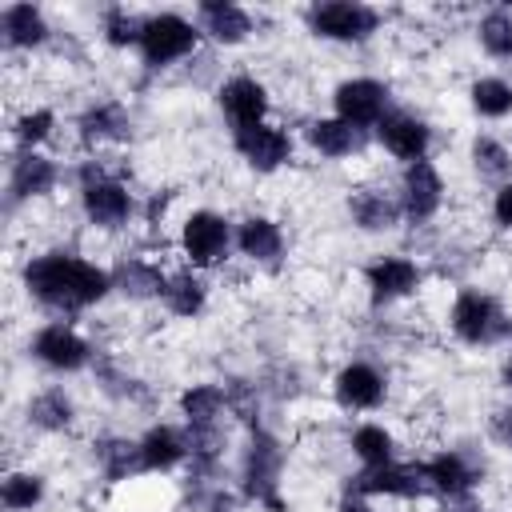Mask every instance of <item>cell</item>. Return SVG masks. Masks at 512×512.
Returning a JSON list of instances; mask_svg holds the SVG:
<instances>
[{
    "label": "cell",
    "instance_id": "1f68e13d",
    "mask_svg": "<svg viewBox=\"0 0 512 512\" xmlns=\"http://www.w3.org/2000/svg\"><path fill=\"white\" fill-rule=\"evenodd\" d=\"M92 376H96V388H100L108 400H116V404H144V400L152 396V388H148L132 368H124L112 352H96Z\"/></svg>",
    "mask_w": 512,
    "mask_h": 512
},
{
    "label": "cell",
    "instance_id": "4316f807",
    "mask_svg": "<svg viewBox=\"0 0 512 512\" xmlns=\"http://www.w3.org/2000/svg\"><path fill=\"white\" fill-rule=\"evenodd\" d=\"M52 24L40 4L32 0H12L0 8V44L4 52H40L52 44Z\"/></svg>",
    "mask_w": 512,
    "mask_h": 512
},
{
    "label": "cell",
    "instance_id": "2e32d148",
    "mask_svg": "<svg viewBox=\"0 0 512 512\" xmlns=\"http://www.w3.org/2000/svg\"><path fill=\"white\" fill-rule=\"evenodd\" d=\"M344 492L364 496V500H396V504H416L428 500V484L416 468V460H392V464H376V468H356L344 484Z\"/></svg>",
    "mask_w": 512,
    "mask_h": 512
},
{
    "label": "cell",
    "instance_id": "74e56055",
    "mask_svg": "<svg viewBox=\"0 0 512 512\" xmlns=\"http://www.w3.org/2000/svg\"><path fill=\"white\" fill-rule=\"evenodd\" d=\"M476 44L492 60H512V12L508 8H488L476 20Z\"/></svg>",
    "mask_w": 512,
    "mask_h": 512
},
{
    "label": "cell",
    "instance_id": "6da1fadb",
    "mask_svg": "<svg viewBox=\"0 0 512 512\" xmlns=\"http://www.w3.org/2000/svg\"><path fill=\"white\" fill-rule=\"evenodd\" d=\"M20 292L36 308L52 312V320H76L116 296V284L108 264L88 260L76 248H40L20 264Z\"/></svg>",
    "mask_w": 512,
    "mask_h": 512
},
{
    "label": "cell",
    "instance_id": "e0dca14e",
    "mask_svg": "<svg viewBox=\"0 0 512 512\" xmlns=\"http://www.w3.org/2000/svg\"><path fill=\"white\" fill-rule=\"evenodd\" d=\"M372 140L404 168V164H416V160H432L436 128H432L428 116H420V112H412V108H392V112L376 124Z\"/></svg>",
    "mask_w": 512,
    "mask_h": 512
},
{
    "label": "cell",
    "instance_id": "f35d334b",
    "mask_svg": "<svg viewBox=\"0 0 512 512\" xmlns=\"http://www.w3.org/2000/svg\"><path fill=\"white\" fill-rule=\"evenodd\" d=\"M484 432H488V440H492L500 452L512 456V396L488 408V416H484Z\"/></svg>",
    "mask_w": 512,
    "mask_h": 512
},
{
    "label": "cell",
    "instance_id": "60d3db41",
    "mask_svg": "<svg viewBox=\"0 0 512 512\" xmlns=\"http://www.w3.org/2000/svg\"><path fill=\"white\" fill-rule=\"evenodd\" d=\"M332 512H376V504H372V500H364V496L344 492V496L332 504Z\"/></svg>",
    "mask_w": 512,
    "mask_h": 512
},
{
    "label": "cell",
    "instance_id": "277c9868",
    "mask_svg": "<svg viewBox=\"0 0 512 512\" xmlns=\"http://www.w3.org/2000/svg\"><path fill=\"white\" fill-rule=\"evenodd\" d=\"M444 328L464 348H496L512 336V316L496 292L480 284H460L444 308Z\"/></svg>",
    "mask_w": 512,
    "mask_h": 512
},
{
    "label": "cell",
    "instance_id": "5bb4252c",
    "mask_svg": "<svg viewBox=\"0 0 512 512\" xmlns=\"http://www.w3.org/2000/svg\"><path fill=\"white\" fill-rule=\"evenodd\" d=\"M228 140H232V152L244 160V168L256 172V176H276L296 156L292 128L276 124V120H264V124H252V128H236V132H228Z\"/></svg>",
    "mask_w": 512,
    "mask_h": 512
},
{
    "label": "cell",
    "instance_id": "836d02e7",
    "mask_svg": "<svg viewBox=\"0 0 512 512\" xmlns=\"http://www.w3.org/2000/svg\"><path fill=\"white\" fill-rule=\"evenodd\" d=\"M468 168L492 188H500L504 180H512V144L500 140L496 132H476L468 140Z\"/></svg>",
    "mask_w": 512,
    "mask_h": 512
},
{
    "label": "cell",
    "instance_id": "ac0fdd59",
    "mask_svg": "<svg viewBox=\"0 0 512 512\" xmlns=\"http://www.w3.org/2000/svg\"><path fill=\"white\" fill-rule=\"evenodd\" d=\"M216 108H220L228 132L264 124V120H272V88L256 72H232L216 84Z\"/></svg>",
    "mask_w": 512,
    "mask_h": 512
},
{
    "label": "cell",
    "instance_id": "484cf974",
    "mask_svg": "<svg viewBox=\"0 0 512 512\" xmlns=\"http://www.w3.org/2000/svg\"><path fill=\"white\" fill-rule=\"evenodd\" d=\"M108 268H112L116 296H124L128 304H152V300H160L164 296V284H168V272H172L156 256H140V252H124Z\"/></svg>",
    "mask_w": 512,
    "mask_h": 512
},
{
    "label": "cell",
    "instance_id": "d6a6232c",
    "mask_svg": "<svg viewBox=\"0 0 512 512\" xmlns=\"http://www.w3.org/2000/svg\"><path fill=\"white\" fill-rule=\"evenodd\" d=\"M60 128V112L52 104H28L8 120V136L16 152H40Z\"/></svg>",
    "mask_w": 512,
    "mask_h": 512
},
{
    "label": "cell",
    "instance_id": "7c38bea8",
    "mask_svg": "<svg viewBox=\"0 0 512 512\" xmlns=\"http://www.w3.org/2000/svg\"><path fill=\"white\" fill-rule=\"evenodd\" d=\"M416 468H420L428 492H432L440 504H448V500H468V496H476V488L484 484V464H480L472 452H464V448H436V452L420 456Z\"/></svg>",
    "mask_w": 512,
    "mask_h": 512
},
{
    "label": "cell",
    "instance_id": "30bf717a",
    "mask_svg": "<svg viewBox=\"0 0 512 512\" xmlns=\"http://www.w3.org/2000/svg\"><path fill=\"white\" fill-rule=\"evenodd\" d=\"M328 392H332V404L340 412H380L388 404V392H392V380L388 372L368 360V356H348L332 380H328Z\"/></svg>",
    "mask_w": 512,
    "mask_h": 512
},
{
    "label": "cell",
    "instance_id": "cb8c5ba5",
    "mask_svg": "<svg viewBox=\"0 0 512 512\" xmlns=\"http://www.w3.org/2000/svg\"><path fill=\"white\" fill-rule=\"evenodd\" d=\"M192 20H196L200 36L216 48H240L256 32V16L244 4H232V0H200L192 8Z\"/></svg>",
    "mask_w": 512,
    "mask_h": 512
},
{
    "label": "cell",
    "instance_id": "e575fe53",
    "mask_svg": "<svg viewBox=\"0 0 512 512\" xmlns=\"http://www.w3.org/2000/svg\"><path fill=\"white\" fill-rule=\"evenodd\" d=\"M48 500V476L40 468H8L0 476V508L4 512H36Z\"/></svg>",
    "mask_w": 512,
    "mask_h": 512
},
{
    "label": "cell",
    "instance_id": "603a6c76",
    "mask_svg": "<svg viewBox=\"0 0 512 512\" xmlns=\"http://www.w3.org/2000/svg\"><path fill=\"white\" fill-rule=\"evenodd\" d=\"M24 428L40 436H68L80 424V404L64 384H44L24 396Z\"/></svg>",
    "mask_w": 512,
    "mask_h": 512
},
{
    "label": "cell",
    "instance_id": "ffe728a7",
    "mask_svg": "<svg viewBox=\"0 0 512 512\" xmlns=\"http://www.w3.org/2000/svg\"><path fill=\"white\" fill-rule=\"evenodd\" d=\"M72 128H76V140L88 148V152H96V148H112V144H128L132 136H136V120H132V108L124 104V100H92V104H84L80 112H76V120H72Z\"/></svg>",
    "mask_w": 512,
    "mask_h": 512
},
{
    "label": "cell",
    "instance_id": "83f0119b",
    "mask_svg": "<svg viewBox=\"0 0 512 512\" xmlns=\"http://www.w3.org/2000/svg\"><path fill=\"white\" fill-rule=\"evenodd\" d=\"M368 136H372V132H360V128H352L348 120H340V116H332V112H328V116H312V120L304 124V144H308V152L320 156V160H352V156L364 152Z\"/></svg>",
    "mask_w": 512,
    "mask_h": 512
},
{
    "label": "cell",
    "instance_id": "d590c367",
    "mask_svg": "<svg viewBox=\"0 0 512 512\" xmlns=\"http://www.w3.org/2000/svg\"><path fill=\"white\" fill-rule=\"evenodd\" d=\"M468 108L480 120H508L512 116V80L500 72H480L468 80Z\"/></svg>",
    "mask_w": 512,
    "mask_h": 512
},
{
    "label": "cell",
    "instance_id": "9c48e42d",
    "mask_svg": "<svg viewBox=\"0 0 512 512\" xmlns=\"http://www.w3.org/2000/svg\"><path fill=\"white\" fill-rule=\"evenodd\" d=\"M360 284L372 308H392L412 300L424 288V264L408 252H376L360 268Z\"/></svg>",
    "mask_w": 512,
    "mask_h": 512
},
{
    "label": "cell",
    "instance_id": "b9f144b4",
    "mask_svg": "<svg viewBox=\"0 0 512 512\" xmlns=\"http://www.w3.org/2000/svg\"><path fill=\"white\" fill-rule=\"evenodd\" d=\"M496 384L512 396V344L504 348V356H500V364H496Z\"/></svg>",
    "mask_w": 512,
    "mask_h": 512
},
{
    "label": "cell",
    "instance_id": "8fae6325",
    "mask_svg": "<svg viewBox=\"0 0 512 512\" xmlns=\"http://www.w3.org/2000/svg\"><path fill=\"white\" fill-rule=\"evenodd\" d=\"M328 104H332V116L348 120L360 132H376V124L396 108L392 84L380 76H344L328 92Z\"/></svg>",
    "mask_w": 512,
    "mask_h": 512
},
{
    "label": "cell",
    "instance_id": "ba28073f",
    "mask_svg": "<svg viewBox=\"0 0 512 512\" xmlns=\"http://www.w3.org/2000/svg\"><path fill=\"white\" fill-rule=\"evenodd\" d=\"M380 8L364 0H312L304 8V28L328 44H368L380 32Z\"/></svg>",
    "mask_w": 512,
    "mask_h": 512
},
{
    "label": "cell",
    "instance_id": "7bdbcfd3",
    "mask_svg": "<svg viewBox=\"0 0 512 512\" xmlns=\"http://www.w3.org/2000/svg\"><path fill=\"white\" fill-rule=\"evenodd\" d=\"M508 344H512V336H508Z\"/></svg>",
    "mask_w": 512,
    "mask_h": 512
},
{
    "label": "cell",
    "instance_id": "4fadbf2b",
    "mask_svg": "<svg viewBox=\"0 0 512 512\" xmlns=\"http://www.w3.org/2000/svg\"><path fill=\"white\" fill-rule=\"evenodd\" d=\"M396 200H400L404 224H412V228L432 224L444 212V204H448V180H444L440 164L436 160L404 164L400 180H396Z\"/></svg>",
    "mask_w": 512,
    "mask_h": 512
},
{
    "label": "cell",
    "instance_id": "52a82bcc",
    "mask_svg": "<svg viewBox=\"0 0 512 512\" xmlns=\"http://www.w3.org/2000/svg\"><path fill=\"white\" fill-rule=\"evenodd\" d=\"M200 40L204 36H200L192 16L168 12V8L164 12H144V32H140V48H136L140 68L144 72H168V68L192 60Z\"/></svg>",
    "mask_w": 512,
    "mask_h": 512
},
{
    "label": "cell",
    "instance_id": "8992f818",
    "mask_svg": "<svg viewBox=\"0 0 512 512\" xmlns=\"http://www.w3.org/2000/svg\"><path fill=\"white\" fill-rule=\"evenodd\" d=\"M96 344L72 324V320H44L28 332L24 340V356L32 364H40L52 376H76V372H92L96 364Z\"/></svg>",
    "mask_w": 512,
    "mask_h": 512
},
{
    "label": "cell",
    "instance_id": "d6986e66",
    "mask_svg": "<svg viewBox=\"0 0 512 512\" xmlns=\"http://www.w3.org/2000/svg\"><path fill=\"white\" fill-rule=\"evenodd\" d=\"M136 456H140V476H172L188 468L192 460V436L184 424L172 420H152L136 436Z\"/></svg>",
    "mask_w": 512,
    "mask_h": 512
},
{
    "label": "cell",
    "instance_id": "7402d4cb",
    "mask_svg": "<svg viewBox=\"0 0 512 512\" xmlns=\"http://www.w3.org/2000/svg\"><path fill=\"white\" fill-rule=\"evenodd\" d=\"M236 256L252 268H280L288 256V232L268 212H244L236 220Z\"/></svg>",
    "mask_w": 512,
    "mask_h": 512
},
{
    "label": "cell",
    "instance_id": "3957f363",
    "mask_svg": "<svg viewBox=\"0 0 512 512\" xmlns=\"http://www.w3.org/2000/svg\"><path fill=\"white\" fill-rule=\"evenodd\" d=\"M76 208L96 232H124L140 216V200L120 172L100 164L96 156L76 164Z\"/></svg>",
    "mask_w": 512,
    "mask_h": 512
},
{
    "label": "cell",
    "instance_id": "ab89813d",
    "mask_svg": "<svg viewBox=\"0 0 512 512\" xmlns=\"http://www.w3.org/2000/svg\"><path fill=\"white\" fill-rule=\"evenodd\" d=\"M488 216L500 232H512V180H504L500 188H492V200H488Z\"/></svg>",
    "mask_w": 512,
    "mask_h": 512
},
{
    "label": "cell",
    "instance_id": "5b68a950",
    "mask_svg": "<svg viewBox=\"0 0 512 512\" xmlns=\"http://www.w3.org/2000/svg\"><path fill=\"white\" fill-rule=\"evenodd\" d=\"M176 252L180 264L196 272H212L228 264V256L236 252V220L224 216L220 208H188L176 224Z\"/></svg>",
    "mask_w": 512,
    "mask_h": 512
},
{
    "label": "cell",
    "instance_id": "d4e9b609",
    "mask_svg": "<svg viewBox=\"0 0 512 512\" xmlns=\"http://www.w3.org/2000/svg\"><path fill=\"white\" fill-rule=\"evenodd\" d=\"M176 412L180 424L188 432H212V428H228V392L224 380H188L176 392Z\"/></svg>",
    "mask_w": 512,
    "mask_h": 512
},
{
    "label": "cell",
    "instance_id": "7a4b0ae2",
    "mask_svg": "<svg viewBox=\"0 0 512 512\" xmlns=\"http://www.w3.org/2000/svg\"><path fill=\"white\" fill-rule=\"evenodd\" d=\"M284 468H288L284 440L264 424L248 428L244 448L236 456V492H240V500L264 508V512H284Z\"/></svg>",
    "mask_w": 512,
    "mask_h": 512
},
{
    "label": "cell",
    "instance_id": "f1b7e54d",
    "mask_svg": "<svg viewBox=\"0 0 512 512\" xmlns=\"http://www.w3.org/2000/svg\"><path fill=\"white\" fill-rule=\"evenodd\" d=\"M92 468L104 484H128L140 476V456H136V436H120V432H100L88 444Z\"/></svg>",
    "mask_w": 512,
    "mask_h": 512
},
{
    "label": "cell",
    "instance_id": "9a60e30c",
    "mask_svg": "<svg viewBox=\"0 0 512 512\" xmlns=\"http://www.w3.org/2000/svg\"><path fill=\"white\" fill-rule=\"evenodd\" d=\"M64 180V168L52 152H16L8 156V176H4V204L8 212L24 208V204H36V200H48Z\"/></svg>",
    "mask_w": 512,
    "mask_h": 512
},
{
    "label": "cell",
    "instance_id": "f546056e",
    "mask_svg": "<svg viewBox=\"0 0 512 512\" xmlns=\"http://www.w3.org/2000/svg\"><path fill=\"white\" fill-rule=\"evenodd\" d=\"M208 300H212V284H208L204 272H196L188 264H180V268L168 272V284H164V296H160V304H164L168 316L196 320V316H204Z\"/></svg>",
    "mask_w": 512,
    "mask_h": 512
},
{
    "label": "cell",
    "instance_id": "8d00e7d4",
    "mask_svg": "<svg viewBox=\"0 0 512 512\" xmlns=\"http://www.w3.org/2000/svg\"><path fill=\"white\" fill-rule=\"evenodd\" d=\"M140 32H144V16L124 8V4H112L100 12V40L112 48V52H136L140 48Z\"/></svg>",
    "mask_w": 512,
    "mask_h": 512
},
{
    "label": "cell",
    "instance_id": "44dd1931",
    "mask_svg": "<svg viewBox=\"0 0 512 512\" xmlns=\"http://www.w3.org/2000/svg\"><path fill=\"white\" fill-rule=\"evenodd\" d=\"M344 216L364 236H388V232H396L404 224L396 188H384V184H356V188H348Z\"/></svg>",
    "mask_w": 512,
    "mask_h": 512
},
{
    "label": "cell",
    "instance_id": "4dcf8cb0",
    "mask_svg": "<svg viewBox=\"0 0 512 512\" xmlns=\"http://www.w3.org/2000/svg\"><path fill=\"white\" fill-rule=\"evenodd\" d=\"M344 448H348V456L360 468H376V464L400 460V440H396V432L384 420H360V424H352L348 436H344Z\"/></svg>",
    "mask_w": 512,
    "mask_h": 512
}]
</instances>
